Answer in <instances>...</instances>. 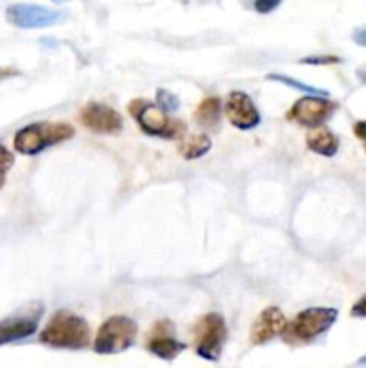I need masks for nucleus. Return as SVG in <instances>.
<instances>
[{
  "label": "nucleus",
  "instance_id": "obj_1",
  "mask_svg": "<svg viewBox=\"0 0 366 368\" xmlns=\"http://www.w3.org/2000/svg\"><path fill=\"white\" fill-rule=\"evenodd\" d=\"M40 341L53 348L81 350L90 343V327L81 317L61 309L40 332Z\"/></svg>",
  "mask_w": 366,
  "mask_h": 368
},
{
  "label": "nucleus",
  "instance_id": "obj_2",
  "mask_svg": "<svg viewBox=\"0 0 366 368\" xmlns=\"http://www.w3.org/2000/svg\"><path fill=\"white\" fill-rule=\"evenodd\" d=\"M74 133L67 122H32L15 135V149L22 155H38L51 146L72 139Z\"/></svg>",
  "mask_w": 366,
  "mask_h": 368
},
{
  "label": "nucleus",
  "instance_id": "obj_3",
  "mask_svg": "<svg viewBox=\"0 0 366 368\" xmlns=\"http://www.w3.org/2000/svg\"><path fill=\"white\" fill-rule=\"evenodd\" d=\"M336 320H338V309L311 307L296 315L294 320L286 325L282 334L287 343H309L329 331Z\"/></svg>",
  "mask_w": 366,
  "mask_h": 368
},
{
  "label": "nucleus",
  "instance_id": "obj_4",
  "mask_svg": "<svg viewBox=\"0 0 366 368\" xmlns=\"http://www.w3.org/2000/svg\"><path fill=\"white\" fill-rule=\"evenodd\" d=\"M129 113L137 119L142 132L151 137H160V139H176V137L185 133V125L181 120L169 119L167 112L160 106L148 103V101H133L129 104Z\"/></svg>",
  "mask_w": 366,
  "mask_h": 368
},
{
  "label": "nucleus",
  "instance_id": "obj_5",
  "mask_svg": "<svg viewBox=\"0 0 366 368\" xmlns=\"http://www.w3.org/2000/svg\"><path fill=\"white\" fill-rule=\"evenodd\" d=\"M137 324L128 317H112L101 325L93 341V350L101 356L124 353L137 338Z\"/></svg>",
  "mask_w": 366,
  "mask_h": 368
},
{
  "label": "nucleus",
  "instance_id": "obj_6",
  "mask_svg": "<svg viewBox=\"0 0 366 368\" xmlns=\"http://www.w3.org/2000/svg\"><path fill=\"white\" fill-rule=\"evenodd\" d=\"M228 338L225 318L219 312H209L194 327V343L197 356L207 361H218Z\"/></svg>",
  "mask_w": 366,
  "mask_h": 368
},
{
  "label": "nucleus",
  "instance_id": "obj_7",
  "mask_svg": "<svg viewBox=\"0 0 366 368\" xmlns=\"http://www.w3.org/2000/svg\"><path fill=\"white\" fill-rule=\"evenodd\" d=\"M336 110H338V103L330 101L329 97L307 96L293 104V108L287 112V119L306 128H318L330 119Z\"/></svg>",
  "mask_w": 366,
  "mask_h": 368
},
{
  "label": "nucleus",
  "instance_id": "obj_8",
  "mask_svg": "<svg viewBox=\"0 0 366 368\" xmlns=\"http://www.w3.org/2000/svg\"><path fill=\"white\" fill-rule=\"evenodd\" d=\"M6 16L13 25L22 29L51 27V25H56L65 20L63 11H56V9H48L37 4L9 6Z\"/></svg>",
  "mask_w": 366,
  "mask_h": 368
},
{
  "label": "nucleus",
  "instance_id": "obj_9",
  "mask_svg": "<svg viewBox=\"0 0 366 368\" xmlns=\"http://www.w3.org/2000/svg\"><path fill=\"white\" fill-rule=\"evenodd\" d=\"M81 122L93 133L115 135L122 129V117L112 106L103 103H89L79 113Z\"/></svg>",
  "mask_w": 366,
  "mask_h": 368
},
{
  "label": "nucleus",
  "instance_id": "obj_10",
  "mask_svg": "<svg viewBox=\"0 0 366 368\" xmlns=\"http://www.w3.org/2000/svg\"><path fill=\"white\" fill-rule=\"evenodd\" d=\"M225 113L230 125L239 129H254L261 122V113H259L251 97L244 92H239V90L228 96L225 104Z\"/></svg>",
  "mask_w": 366,
  "mask_h": 368
},
{
  "label": "nucleus",
  "instance_id": "obj_11",
  "mask_svg": "<svg viewBox=\"0 0 366 368\" xmlns=\"http://www.w3.org/2000/svg\"><path fill=\"white\" fill-rule=\"evenodd\" d=\"M169 331L171 324L160 322V324L155 325L151 334L148 336V341H145V348H148L149 353L165 361L174 360L178 354L183 353L187 348V345L178 341L173 334H169Z\"/></svg>",
  "mask_w": 366,
  "mask_h": 368
},
{
  "label": "nucleus",
  "instance_id": "obj_12",
  "mask_svg": "<svg viewBox=\"0 0 366 368\" xmlns=\"http://www.w3.org/2000/svg\"><path fill=\"white\" fill-rule=\"evenodd\" d=\"M287 322L284 312L278 307H266L264 311L259 315V318L255 320L254 327H251V334L249 340L254 345H264L270 340H273L275 336L282 334L286 329Z\"/></svg>",
  "mask_w": 366,
  "mask_h": 368
},
{
  "label": "nucleus",
  "instance_id": "obj_13",
  "mask_svg": "<svg viewBox=\"0 0 366 368\" xmlns=\"http://www.w3.org/2000/svg\"><path fill=\"white\" fill-rule=\"evenodd\" d=\"M40 317L41 311H38L32 317H15L2 322L0 324V345L31 336L32 332L37 331Z\"/></svg>",
  "mask_w": 366,
  "mask_h": 368
},
{
  "label": "nucleus",
  "instance_id": "obj_14",
  "mask_svg": "<svg viewBox=\"0 0 366 368\" xmlns=\"http://www.w3.org/2000/svg\"><path fill=\"white\" fill-rule=\"evenodd\" d=\"M307 148L316 155L334 156L339 149V139L327 128H314L307 133Z\"/></svg>",
  "mask_w": 366,
  "mask_h": 368
},
{
  "label": "nucleus",
  "instance_id": "obj_15",
  "mask_svg": "<svg viewBox=\"0 0 366 368\" xmlns=\"http://www.w3.org/2000/svg\"><path fill=\"white\" fill-rule=\"evenodd\" d=\"M194 119H196L197 125L205 129L218 128L219 119H221V101H219V97H207V99H203L196 108Z\"/></svg>",
  "mask_w": 366,
  "mask_h": 368
},
{
  "label": "nucleus",
  "instance_id": "obj_16",
  "mask_svg": "<svg viewBox=\"0 0 366 368\" xmlns=\"http://www.w3.org/2000/svg\"><path fill=\"white\" fill-rule=\"evenodd\" d=\"M212 148V140L207 135H189L183 137L180 144V155L187 160H194L200 156L207 155Z\"/></svg>",
  "mask_w": 366,
  "mask_h": 368
},
{
  "label": "nucleus",
  "instance_id": "obj_17",
  "mask_svg": "<svg viewBox=\"0 0 366 368\" xmlns=\"http://www.w3.org/2000/svg\"><path fill=\"white\" fill-rule=\"evenodd\" d=\"M268 80L278 81V83H284V84H287V87H291V89L300 90V92L309 94V96H320V97H329L330 96L327 90L316 89V87H311V84L302 83V81H296L289 76H282V74H270V76H268Z\"/></svg>",
  "mask_w": 366,
  "mask_h": 368
},
{
  "label": "nucleus",
  "instance_id": "obj_18",
  "mask_svg": "<svg viewBox=\"0 0 366 368\" xmlns=\"http://www.w3.org/2000/svg\"><path fill=\"white\" fill-rule=\"evenodd\" d=\"M157 103L162 110H165V112H176V110L180 108V99H178L174 94H171L169 90H164V89H158Z\"/></svg>",
  "mask_w": 366,
  "mask_h": 368
},
{
  "label": "nucleus",
  "instance_id": "obj_19",
  "mask_svg": "<svg viewBox=\"0 0 366 368\" xmlns=\"http://www.w3.org/2000/svg\"><path fill=\"white\" fill-rule=\"evenodd\" d=\"M15 164V156L13 153H9L4 146H0V189L6 182V172L11 169V165Z\"/></svg>",
  "mask_w": 366,
  "mask_h": 368
},
{
  "label": "nucleus",
  "instance_id": "obj_20",
  "mask_svg": "<svg viewBox=\"0 0 366 368\" xmlns=\"http://www.w3.org/2000/svg\"><path fill=\"white\" fill-rule=\"evenodd\" d=\"M302 63L307 65H334V63H341V58L338 56H330V54H322V56H309L300 60Z\"/></svg>",
  "mask_w": 366,
  "mask_h": 368
},
{
  "label": "nucleus",
  "instance_id": "obj_21",
  "mask_svg": "<svg viewBox=\"0 0 366 368\" xmlns=\"http://www.w3.org/2000/svg\"><path fill=\"white\" fill-rule=\"evenodd\" d=\"M282 4V0H255V11L261 13V15H268V13L275 11L278 6Z\"/></svg>",
  "mask_w": 366,
  "mask_h": 368
},
{
  "label": "nucleus",
  "instance_id": "obj_22",
  "mask_svg": "<svg viewBox=\"0 0 366 368\" xmlns=\"http://www.w3.org/2000/svg\"><path fill=\"white\" fill-rule=\"evenodd\" d=\"M352 317L355 318H366V295L361 296L352 307Z\"/></svg>",
  "mask_w": 366,
  "mask_h": 368
},
{
  "label": "nucleus",
  "instance_id": "obj_23",
  "mask_svg": "<svg viewBox=\"0 0 366 368\" xmlns=\"http://www.w3.org/2000/svg\"><path fill=\"white\" fill-rule=\"evenodd\" d=\"M352 38H354V42L358 45H361V47H366V25H365V27L355 29L354 34H352Z\"/></svg>",
  "mask_w": 366,
  "mask_h": 368
},
{
  "label": "nucleus",
  "instance_id": "obj_24",
  "mask_svg": "<svg viewBox=\"0 0 366 368\" xmlns=\"http://www.w3.org/2000/svg\"><path fill=\"white\" fill-rule=\"evenodd\" d=\"M354 135L366 142V120H358L354 125Z\"/></svg>",
  "mask_w": 366,
  "mask_h": 368
},
{
  "label": "nucleus",
  "instance_id": "obj_25",
  "mask_svg": "<svg viewBox=\"0 0 366 368\" xmlns=\"http://www.w3.org/2000/svg\"><path fill=\"white\" fill-rule=\"evenodd\" d=\"M18 74L20 72L13 67H0V83L6 80H9V77H13V76H18Z\"/></svg>",
  "mask_w": 366,
  "mask_h": 368
},
{
  "label": "nucleus",
  "instance_id": "obj_26",
  "mask_svg": "<svg viewBox=\"0 0 366 368\" xmlns=\"http://www.w3.org/2000/svg\"><path fill=\"white\" fill-rule=\"evenodd\" d=\"M355 74H358V77L362 81V83H366V67L358 68V72H355Z\"/></svg>",
  "mask_w": 366,
  "mask_h": 368
},
{
  "label": "nucleus",
  "instance_id": "obj_27",
  "mask_svg": "<svg viewBox=\"0 0 366 368\" xmlns=\"http://www.w3.org/2000/svg\"><path fill=\"white\" fill-rule=\"evenodd\" d=\"M358 364H366V356H365V357H361V360L358 361Z\"/></svg>",
  "mask_w": 366,
  "mask_h": 368
}]
</instances>
